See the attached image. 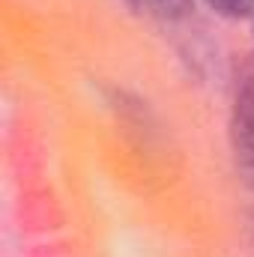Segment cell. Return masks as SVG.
<instances>
[{"instance_id": "1", "label": "cell", "mask_w": 254, "mask_h": 257, "mask_svg": "<svg viewBox=\"0 0 254 257\" xmlns=\"http://www.w3.org/2000/svg\"><path fill=\"white\" fill-rule=\"evenodd\" d=\"M206 3L227 18H245L254 12V0H206Z\"/></svg>"}]
</instances>
